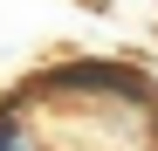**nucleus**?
Instances as JSON below:
<instances>
[{
  "mask_svg": "<svg viewBox=\"0 0 158 151\" xmlns=\"http://www.w3.org/2000/svg\"><path fill=\"white\" fill-rule=\"evenodd\" d=\"M0 151H41L21 124V96H0Z\"/></svg>",
  "mask_w": 158,
  "mask_h": 151,
  "instance_id": "2",
  "label": "nucleus"
},
{
  "mask_svg": "<svg viewBox=\"0 0 158 151\" xmlns=\"http://www.w3.org/2000/svg\"><path fill=\"white\" fill-rule=\"evenodd\" d=\"M35 89L48 96H117V103H151V76L131 69V62H55Z\"/></svg>",
  "mask_w": 158,
  "mask_h": 151,
  "instance_id": "1",
  "label": "nucleus"
},
{
  "mask_svg": "<svg viewBox=\"0 0 158 151\" xmlns=\"http://www.w3.org/2000/svg\"><path fill=\"white\" fill-rule=\"evenodd\" d=\"M151 131H158V110H151Z\"/></svg>",
  "mask_w": 158,
  "mask_h": 151,
  "instance_id": "3",
  "label": "nucleus"
}]
</instances>
